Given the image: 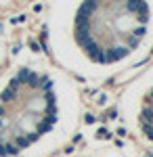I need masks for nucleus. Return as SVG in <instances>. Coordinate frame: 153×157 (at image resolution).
<instances>
[{"instance_id":"nucleus-1","label":"nucleus","mask_w":153,"mask_h":157,"mask_svg":"<svg viewBox=\"0 0 153 157\" xmlns=\"http://www.w3.org/2000/svg\"><path fill=\"white\" fill-rule=\"evenodd\" d=\"M44 46L73 80L111 82L153 55V0H48Z\"/></svg>"},{"instance_id":"nucleus-2","label":"nucleus","mask_w":153,"mask_h":157,"mask_svg":"<svg viewBox=\"0 0 153 157\" xmlns=\"http://www.w3.org/2000/svg\"><path fill=\"white\" fill-rule=\"evenodd\" d=\"M80 82L48 57L27 52L0 69V157H50L82 126Z\"/></svg>"},{"instance_id":"nucleus-3","label":"nucleus","mask_w":153,"mask_h":157,"mask_svg":"<svg viewBox=\"0 0 153 157\" xmlns=\"http://www.w3.org/2000/svg\"><path fill=\"white\" fill-rule=\"evenodd\" d=\"M116 113L130 140L153 155V63L145 65L122 88Z\"/></svg>"},{"instance_id":"nucleus-4","label":"nucleus","mask_w":153,"mask_h":157,"mask_svg":"<svg viewBox=\"0 0 153 157\" xmlns=\"http://www.w3.org/2000/svg\"><path fill=\"white\" fill-rule=\"evenodd\" d=\"M65 157H134L128 149L116 145V143H107V140H96L90 145H84L76 151H71Z\"/></svg>"},{"instance_id":"nucleus-5","label":"nucleus","mask_w":153,"mask_h":157,"mask_svg":"<svg viewBox=\"0 0 153 157\" xmlns=\"http://www.w3.org/2000/svg\"><path fill=\"white\" fill-rule=\"evenodd\" d=\"M6 59H9V40L4 34H0V69L4 67Z\"/></svg>"},{"instance_id":"nucleus-6","label":"nucleus","mask_w":153,"mask_h":157,"mask_svg":"<svg viewBox=\"0 0 153 157\" xmlns=\"http://www.w3.org/2000/svg\"><path fill=\"white\" fill-rule=\"evenodd\" d=\"M13 0H0V9H4V6H9Z\"/></svg>"}]
</instances>
